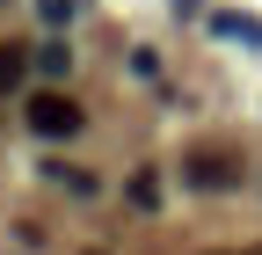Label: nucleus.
<instances>
[{
    "mask_svg": "<svg viewBox=\"0 0 262 255\" xmlns=\"http://www.w3.org/2000/svg\"><path fill=\"white\" fill-rule=\"evenodd\" d=\"M73 8H80V0H37V15L58 29V22H73Z\"/></svg>",
    "mask_w": 262,
    "mask_h": 255,
    "instance_id": "nucleus-7",
    "label": "nucleus"
},
{
    "mask_svg": "<svg viewBox=\"0 0 262 255\" xmlns=\"http://www.w3.org/2000/svg\"><path fill=\"white\" fill-rule=\"evenodd\" d=\"M88 255H95V248H88Z\"/></svg>",
    "mask_w": 262,
    "mask_h": 255,
    "instance_id": "nucleus-9",
    "label": "nucleus"
},
{
    "mask_svg": "<svg viewBox=\"0 0 262 255\" xmlns=\"http://www.w3.org/2000/svg\"><path fill=\"white\" fill-rule=\"evenodd\" d=\"M29 66H37V58H29L22 44H0V95H15V88L29 80Z\"/></svg>",
    "mask_w": 262,
    "mask_h": 255,
    "instance_id": "nucleus-3",
    "label": "nucleus"
},
{
    "mask_svg": "<svg viewBox=\"0 0 262 255\" xmlns=\"http://www.w3.org/2000/svg\"><path fill=\"white\" fill-rule=\"evenodd\" d=\"M131 204H139V211H153V204H160V175H153V168L131 175Z\"/></svg>",
    "mask_w": 262,
    "mask_h": 255,
    "instance_id": "nucleus-6",
    "label": "nucleus"
},
{
    "mask_svg": "<svg viewBox=\"0 0 262 255\" xmlns=\"http://www.w3.org/2000/svg\"><path fill=\"white\" fill-rule=\"evenodd\" d=\"M211 29L219 37H241V44H262V22L255 15H211Z\"/></svg>",
    "mask_w": 262,
    "mask_h": 255,
    "instance_id": "nucleus-4",
    "label": "nucleus"
},
{
    "mask_svg": "<svg viewBox=\"0 0 262 255\" xmlns=\"http://www.w3.org/2000/svg\"><path fill=\"white\" fill-rule=\"evenodd\" d=\"M29 58H37V73H44V80H58L66 66H73V51H66L58 37H51V44H37V51H29Z\"/></svg>",
    "mask_w": 262,
    "mask_h": 255,
    "instance_id": "nucleus-5",
    "label": "nucleus"
},
{
    "mask_svg": "<svg viewBox=\"0 0 262 255\" xmlns=\"http://www.w3.org/2000/svg\"><path fill=\"white\" fill-rule=\"evenodd\" d=\"M182 182L219 197V189H241V182H248V161H241L233 146H189V153H182Z\"/></svg>",
    "mask_w": 262,
    "mask_h": 255,
    "instance_id": "nucleus-1",
    "label": "nucleus"
},
{
    "mask_svg": "<svg viewBox=\"0 0 262 255\" xmlns=\"http://www.w3.org/2000/svg\"><path fill=\"white\" fill-rule=\"evenodd\" d=\"M80 102H73V95H58V88H44V95H29V132H37V139H73L80 132Z\"/></svg>",
    "mask_w": 262,
    "mask_h": 255,
    "instance_id": "nucleus-2",
    "label": "nucleus"
},
{
    "mask_svg": "<svg viewBox=\"0 0 262 255\" xmlns=\"http://www.w3.org/2000/svg\"><path fill=\"white\" fill-rule=\"evenodd\" d=\"M219 255H233V248H219Z\"/></svg>",
    "mask_w": 262,
    "mask_h": 255,
    "instance_id": "nucleus-8",
    "label": "nucleus"
}]
</instances>
